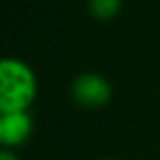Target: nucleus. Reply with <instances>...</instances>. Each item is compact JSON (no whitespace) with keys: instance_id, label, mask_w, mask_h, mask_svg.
Returning a JSON list of instances; mask_svg holds the SVG:
<instances>
[{"instance_id":"f03ea898","label":"nucleus","mask_w":160,"mask_h":160,"mask_svg":"<svg viewBox=\"0 0 160 160\" xmlns=\"http://www.w3.org/2000/svg\"><path fill=\"white\" fill-rule=\"evenodd\" d=\"M71 95L75 103L87 109H98L109 103L113 95L112 83L99 73H81L71 83Z\"/></svg>"},{"instance_id":"f257e3e1","label":"nucleus","mask_w":160,"mask_h":160,"mask_svg":"<svg viewBox=\"0 0 160 160\" xmlns=\"http://www.w3.org/2000/svg\"><path fill=\"white\" fill-rule=\"evenodd\" d=\"M37 73L27 61L16 57L0 59V116L28 112L37 99Z\"/></svg>"},{"instance_id":"423d86ee","label":"nucleus","mask_w":160,"mask_h":160,"mask_svg":"<svg viewBox=\"0 0 160 160\" xmlns=\"http://www.w3.org/2000/svg\"><path fill=\"white\" fill-rule=\"evenodd\" d=\"M0 146H2V116H0Z\"/></svg>"},{"instance_id":"20e7f679","label":"nucleus","mask_w":160,"mask_h":160,"mask_svg":"<svg viewBox=\"0 0 160 160\" xmlns=\"http://www.w3.org/2000/svg\"><path fill=\"white\" fill-rule=\"evenodd\" d=\"M87 8L95 20H112L120 12L122 0H89Z\"/></svg>"},{"instance_id":"7ed1b4c3","label":"nucleus","mask_w":160,"mask_h":160,"mask_svg":"<svg viewBox=\"0 0 160 160\" xmlns=\"http://www.w3.org/2000/svg\"><path fill=\"white\" fill-rule=\"evenodd\" d=\"M32 134V118L28 112H12L2 116V146L18 148Z\"/></svg>"},{"instance_id":"39448f33","label":"nucleus","mask_w":160,"mask_h":160,"mask_svg":"<svg viewBox=\"0 0 160 160\" xmlns=\"http://www.w3.org/2000/svg\"><path fill=\"white\" fill-rule=\"evenodd\" d=\"M0 160H20V158H18V154L14 152V148L0 146Z\"/></svg>"},{"instance_id":"0eeeda50","label":"nucleus","mask_w":160,"mask_h":160,"mask_svg":"<svg viewBox=\"0 0 160 160\" xmlns=\"http://www.w3.org/2000/svg\"><path fill=\"white\" fill-rule=\"evenodd\" d=\"M106 160H116V158H106Z\"/></svg>"}]
</instances>
